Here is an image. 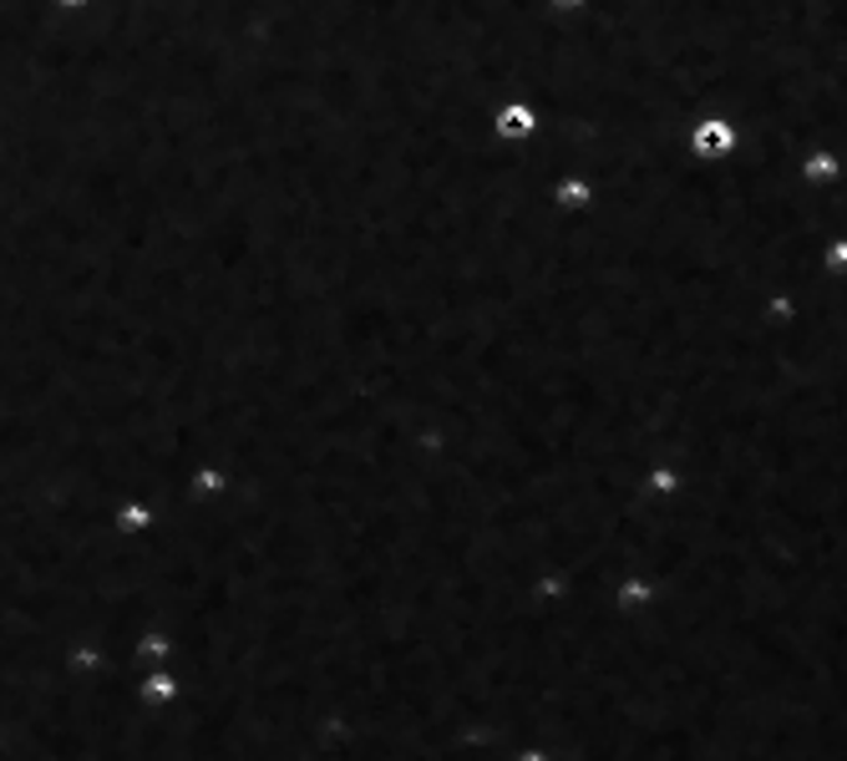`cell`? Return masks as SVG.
<instances>
[{
    "instance_id": "7a4b0ae2",
    "label": "cell",
    "mask_w": 847,
    "mask_h": 761,
    "mask_svg": "<svg viewBox=\"0 0 847 761\" xmlns=\"http://www.w3.org/2000/svg\"><path fill=\"white\" fill-rule=\"evenodd\" d=\"M827 269H837V275H847V239H843V244H833V249H827Z\"/></svg>"
},
{
    "instance_id": "6da1fadb",
    "label": "cell",
    "mask_w": 847,
    "mask_h": 761,
    "mask_svg": "<svg viewBox=\"0 0 847 761\" xmlns=\"http://www.w3.org/2000/svg\"><path fill=\"white\" fill-rule=\"evenodd\" d=\"M690 148H696L700 158H726V152L736 148L731 117H706V122H696V132H690Z\"/></svg>"
}]
</instances>
